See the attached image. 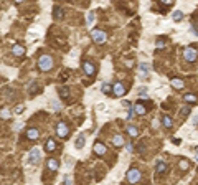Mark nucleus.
I'll list each match as a JSON object with an SVG mask.
<instances>
[{
    "label": "nucleus",
    "mask_w": 198,
    "mask_h": 185,
    "mask_svg": "<svg viewBox=\"0 0 198 185\" xmlns=\"http://www.w3.org/2000/svg\"><path fill=\"white\" fill-rule=\"evenodd\" d=\"M53 58L50 56V55H41L40 58H38V69L40 71H51L53 69Z\"/></svg>",
    "instance_id": "nucleus-1"
},
{
    "label": "nucleus",
    "mask_w": 198,
    "mask_h": 185,
    "mask_svg": "<svg viewBox=\"0 0 198 185\" xmlns=\"http://www.w3.org/2000/svg\"><path fill=\"white\" fill-rule=\"evenodd\" d=\"M91 37H93V41L97 45H102V43L107 41V33L102 31V30H93L91 31Z\"/></svg>",
    "instance_id": "nucleus-2"
},
{
    "label": "nucleus",
    "mask_w": 198,
    "mask_h": 185,
    "mask_svg": "<svg viewBox=\"0 0 198 185\" xmlns=\"http://www.w3.org/2000/svg\"><path fill=\"white\" fill-rule=\"evenodd\" d=\"M183 58H185L188 63H193V61H196V58H198V51L195 50V48H185L183 50Z\"/></svg>",
    "instance_id": "nucleus-3"
},
{
    "label": "nucleus",
    "mask_w": 198,
    "mask_h": 185,
    "mask_svg": "<svg viewBox=\"0 0 198 185\" xmlns=\"http://www.w3.org/2000/svg\"><path fill=\"white\" fill-rule=\"evenodd\" d=\"M140 170L139 169H136V167H132V169L129 170V172H127V180H129L130 183H137L140 180Z\"/></svg>",
    "instance_id": "nucleus-4"
},
{
    "label": "nucleus",
    "mask_w": 198,
    "mask_h": 185,
    "mask_svg": "<svg viewBox=\"0 0 198 185\" xmlns=\"http://www.w3.org/2000/svg\"><path fill=\"white\" fill-rule=\"evenodd\" d=\"M56 134H58L59 137H68L69 127L65 123H58V124H56Z\"/></svg>",
    "instance_id": "nucleus-5"
},
{
    "label": "nucleus",
    "mask_w": 198,
    "mask_h": 185,
    "mask_svg": "<svg viewBox=\"0 0 198 185\" xmlns=\"http://www.w3.org/2000/svg\"><path fill=\"white\" fill-rule=\"evenodd\" d=\"M38 162H40V151L35 147V149H31L30 154H28V164H33V165H37Z\"/></svg>",
    "instance_id": "nucleus-6"
},
{
    "label": "nucleus",
    "mask_w": 198,
    "mask_h": 185,
    "mask_svg": "<svg viewBox=\"0 0 198 185\" xmlns=\"http://www.w3.org/2000/svg\"><path fill=\"white\" fill-rule=\"evenodd\" d=\"M83 71L86 73L88 76H94L96 68H94V65H93L91 61H83Z\"/></svg>",
    "instance_id": "nucleus-7"
},
{
    "label": "nucleus",
    "mask_w": 198,
    "mask_h": 185,
    "mask_svg": "<svg viewBox=\"0 0 198 185\" xmlns=\"http://www.w3.org/2000/svg\"><path fill=\"white\" fill-rule=\"evenodd\" d=\"M112 91H114V96L116 97H121L124 93H126V88H124L122 83H116L114 86H112Z\"/></svg>",
    "instance_id": "nucleus-8"
},
{
    "label": "nucleus",
    "mask_w": 198,
    "mask_h": 185,
    "mask_svg": "<svg viewBox=\"0 0 198 185\" xmlns=\"http://www.w3.org/2000/svg\"><path fill=\"white\" fill-rule=\"evenodd\" d=\"M94 152H96L97 155H104L106 152H107V149H106V145L102 144V142H96V144H94Z\"/></svg>",
    "instance_id": "nucleus-9"
},
{
    "label": "nucleus",
    "mask_w": 198,
    "mask_h": 185,
    "mask_svg": "<svg viewBox=\"0 0 198 185\" xmlns=\"http://www.w3.org/2000/svg\"><path fill=\"white\" fill-rule=\"evenodd\" d=\"M38 136H40L38 129H35V127L27 129V137H28V139H31V141H37V139H38Z\"/></svg>",
    "instance_id": "nucleus-10"
},
{
    "label": "nucleus",
    "mask_w": 198,
    "mask_h": 185,
    "mask_svg": "<svg viewBox=\"0 0 198 185\" xmlns=\"http://www.w3.org/2000/svg\"><path fill=\"white\" fill-rule=\"evenodd\" d=\"M45 151H46V152H55V151H56V142H55V139H48V141L45 142Z\"/></svg>",
    "instance_id": "nucleus-11"
},
{
    "label": "nucleus",
    "mask_w": 198,
    "mask_h": 185,
    "mask_svg": "<svg viewBox=\"0 0 198 185\" xmlns=\"http://www.w3.org/2000/svg\"><path fill=\"white\" fill-rule=\"evenodd\" d=\"M126 131H127V134H129L130 137H137V136H139V129H137L136 126H132V124H127Z\"/></svg>",
    "instance_id": "nucleus-12"
},
{
    "label": "nucleus",
    "mask_w": 198,
    "mask_h": 185,
    "mask_svg": "<svg viewBox=\"0 0 198 185\" xmlns=\"http://www.w3.org/2000/svg\"><path fill=\"white\" fill-rule=\"evenodd\" d=\"M134 113L139 114V116H142V114H145V113H147V107L144 106L142 103H137L136 106H134Z\"/></svg>",
    "instance_id": "nucleus-13"
},
{
    "label": "nucleus",
    "mask_w": 198,
    "mask_h": 185,
    "mask_svg": "<svg viewBox=\"0 0 198 185\" xmlns=\"http://www.w3.org/2000/svg\"><path fill=\"white\" fill-rule=\"evenodd\" d=\"M12 53L15 55V56H23L25 55V48L22 46V45H15V46L12 48Z\"/></svg>",
    "instance_id": "nucleus-14"
},
{
    "label": "nucleus",
    "mask_w": 198,
    "mask_h": 185,
    "mask_svg": "<svg viewBox=\"0 0 198 185\" xmlns=\"http://www.w3.org/2000/svg\"><path fill=\"white\" fill-rule=\"evenodd\" d=\"M46 165H48V169L51 170V172H56L58 170V167H59V164L56 162L55 159H48V162H46Z\"/></svg>",
    "instance_id": "nucleus-15"
},
{
    "label": "nucleus",
    "mask_w": 198,
    "mask_h": 185,
    "mask_svg": "<svg viewBox=\"0 0 198 185\" xmlns=\"http://www.w3.org/2000/svg\"><path fill=\"white\" fill-rule=\"evenodd\" d=\"M112 144L116 145V147H121V145H124V137L119 134H116L114 137H112Z\"/></svg>",
    "instance_id": "nucleus-16"
},
{
    "label": "nucleus",
    "mask_w": 198,
    "mask_h": 185,
    "mask_svg": "<svg viewBox=\"0 0 198 185\" xmlns=\"http://www.w3.org/2000/svg\"><path fill=\"white\" fill-rule=\"evenodd\" d=\"M170 85H172L175 89H182V88H183V81H182V79H177V78H172V79H170Z\"/></svg>",
    "instance_id": "nucleus-17"
},
{
    "label": "nucleus",
    "mask_w": 198,
    "mask_h": 185,
    "mask_svg": "<svg viewBox=\"0 0 198 185\" xmlns=\"http://www.w3.org/2000/svg\"><path fill=\"white\" fill-rule=\"evenodd\" d=\"M155 169H157V172H158V174H164L165 170H167V164H165L164 160H158L157 165H155Z\"/></svg>",
    "instance_id": "nucleus-18"
},
{
    "label": "nucleus",
    "mask_w": 198,
    "mask_h": 185,
    "mask_svg": "<svg viewBox=\"0 0 198 185\" xmlns=\"http://www.w3.org/2000/svg\"><path fill=\"white\" fill-rule=\"evenodd\" d=\"M84 134H79L78 136V139H76V149H83V145H84Z\"/></svg>",
    "instance_id": "nucleus-19"
},
{
    "label": "nucleus",
    "mask_w": 198,
    "mask_h": 185,
    "mask_svg": "<svg viewBox=\"0 0 198 185\" xmlns=\"http://www.w3.org/2000/svg\"><path fill=\"white\" fill-rule=\"evenodd\" d=\"M59 96H61L63 99H68L69 97V89L68 88H59Z\"/></svg>",
    "instance_id": "nucleus-20"
},
{
    "label": "nucleus",
    "mask_w": 198,
    "mask_h": 185,
    "mask_svg": "<svg viewBox=\"0 0 198 185\" xmlns=\"http://www.w3.org/2000/svg\"><path fill=\"white\" fill-rule=\"evenodd\" d=\"M172 18L175 20V22H180V20L183 18V12H180V10H177V12H173Z\"/></svg>",
    "instance_id": "nucleus-21"
},
{
    "label": "nucleus",
    "mask_w": 198,
    "mask_h": 185,
    "mask_svg": "<svg viewBox=\"0 0 198 185\" xmlns=\"http://www.w3.org/2000/svg\"><path fill=\"white\" fill-rule=\"evenodd\" d=\"M162 124H164L165 126V127H172V119H170V117H168V116H164V117H162Z\"/></svg>",
    "instance_id": "nucleus-22"
},
{
    "label": "nucleus",
    "mask_w": 198,
    "mask_h": 185,
    "mask_svg": "<svg viewBox=\"0 0 198 185\" xmlns=\"http://www.w3.org/2000/svg\"><path fill=\"white\" fill-rule=\"evenodd\" d=\"M53 15H55V18L58 20V18H63V10L61 8H58V7H55V8H53Z\"/></svg>",
    "instance_id": "nucleus-23"
},
{
    "label": "nucleus",
    "mask_w": 198,
    "mask_h": 185,
    "mask_svg": "<svg viewBox=\"0 0 198 185\" xmlns=\"http://www.w3.org/2000/svg\"><path fill=\"white\" fill-rule=\"evenodd\" d=\"M102 93L104 94H111V85H109V83H102Z\"/></svg>",
    "instance_id": "nucleus-24"
},
{
    "label": "nucleus",
    "mask_w": 198,
    "mask_h": 185,
    "mask_svg": "<svg viewBox=\"0 0 198 185\" xmlns=\"http://www.w3.org/2000/svg\"><path fill=\"white\" fill-rule=\"evenodd\" d=\"M185 101L187 103H196V96L195 94H185Z\"/></svg>",
    "instance_id": "nucleus-25"
},
{
    "label": "nucleus",
    "mask_w": 198,
    "mask_h": 185,
    "mask_svg": "<svg viewBox=\"0 0 198 185\" xmlns=\"http://www.w3.org/2000/svg\"><path fill=\"white\" fill-rule=\"evenodd\" d=\"M10 114H12V113H10L8 109H2V111H0V117H2V119H8Z\"/></svg>",
    "instance_id": "nucleus-26"
},
{
    "label": "nucleus",
    "mask_w": 198,
    "mask_h": 185,
    "mask_svg": "<svg viewBox=\"0 0 198 185\" xmlns=\"http://www.w3.org/2000/svg\"><path fill=\"white\" fill-rule=\"evenodd\" d=\"M180 169L187 170L188 169V162H187V160H180Z\"/></svg>",
    "instance_id": "nucleus-27"
},
{
    "label": "nucleus",
    "mask_w": 198,
    "mask_h": 185,
    "mask_svg": "<svg viewBox=\"0 0 198 185\" xmlns=\"http://www.w3.org/2000/svg\"><path fill=\"white\" fill-rule=\"evenodd\" d=\"M140 69H142V73L145 75V73L148 71V65H147V63H142V65H140Z\"/></svg>",
    "instance_id": "nucleus-28"
},
{
    "label": "nucleus",
    "mask_w": 198,
    "mask_h": 185,
    "mask_svg": "<svg viewBox=\"0 0 198 185\" xmlns=\"http://www.w3.org/2000/svg\"><path fill=\"white\" fill-rule=\"evenodd\" d=\"M140 96H142L144 99H147V97H148V94H147V89H145V88H140Z\"/></svg>",
    "instance_id": "nucleus-29"
},
{
    "label": "nucleus",
    "mask_w": 198,
    "mask_h": 185,
    "mask_svg": "<svg viewBox=\"0 0 198 185\" xmlns=\"http://www.w3.org/2000/svg\"><path fill=\"white\" fill-rule=\"evenodd\" d=\"M160 3H164V5H173V2L175 0H158Z\"/></svg>",
    "instance_id": "nucleus-30"
},
{
    "label": "nucleus",
    "mask_w": 198,
    "mask_h": 185,
    "mask_svg": "<svg viewBox=\"0 0 198 185\" xmlns=\"http://www.w3.org/2000/svg\"><path fill=\"white\" fill-rule=\"evenodd\" d=\"M190 114V107H183L182 109V116H188Z\"/></svg>",
    "instance_id": "nucleus-31"
},
{
    "label": "nucleus",
    "mask_w": 198,
    "mask_h": 185,
    "mask_svg": "<svg viewBox=\"0 0 198 185\" xmlns=\"http://www.w3.org/2000/svg\"><path fill=\"white\" fill-rule=\"evenodd\" d=\"M93 20H94V13L89 12V15H88V23H93Z\"/></svg>",
    "instance_id": "nucleus-32"
},
{
    "label": "nucleus",
    "mask_w": 198,
    "mask_h": 185,
    "mask_svg": "<svg viewBox=\"0 0 198 185\" xmlns=\"http://www.w3.org/2000/svg\"><path fill=\"white\" fill-rule=\"evenodd\" d=\"M37 89H38V85H37V83L30 86V91H31V93H37Z\"/></svg>",
    "instance_id": "nucleus-33"
},
{
    "label": "nucleus",
    "mask_w": 198,
    "mask_h": 185,
    "mask_svg": "<svg viewBox=\"0 0 198 185\" xmlns=\"http://www.w3.org/2000/svg\"><path fill=\"white\" fill-rule=\"evenodd\" d=\"M15 113H17V114L23 113V106H17V107H15Z\"/></svg>",
    "instance_id": "nucleus-34"
},
{
    "label": "nucleus",
    "mask_w": 198,
    "mask_h": 185,
    "mask_svg": "<svg viewBox=\"0 0 198 185\" xmlns=\"http://www.w3.org/2000/svg\"><path fill=\"white\" fill-rule=\"evenodd\" d=\"M192 31H193V33H196V35H198V23H195V25H192Z\"/></svg>",
    "instance_id": "nucleus-35"
},
{
    "label": "nucleus",
    "mask_w": 198,
    "mask_h": 185,
    "mask_svg": "<svg viewBox=\"0 0 198 185\" xmlns=\"http://www.w3.org/2000/svg\"><path fill=\"white\" fill-rule=\"evenodd\" d=\"M65 183H68V185H69V183H73V179H71L69 175H68V177H65Z\"/></svg>",
    "instance_id": "nucleus-36"
},
{
    "label": "nucleus",
    "mask_w": 198,
    "mask_h": 185,
    "mask_svg": "<svg viewBox=\"0 0 198 185\" xmlns=\"http://www.w3.org/2000/svg\"><path fill=\"white\" fill-rule=\"evenodd\" d=\"M164 45H165V43H164V40H158V41H157V46H158V48H162Z\"/></svg>",
    "instance_id": "nucleus-37"
},
{
    "label": "nucleus",
    "mask_w": 198,
    "mask_h": 185,
    "mask_svg": "<svg viewBox=\"0 0 198 185\" xmlns=\"http://www.w3.org/2000/svg\"><path fill=\"white\" fill-rule=\"evenodd\" d=\"M53 107H55V109H59V104L56 103V101H53Z\"/></svg>",
    "instance_id": "nucleus-38"
},
{
    "label": "nucleus",
    "mask_w": 198,
    "mask_h": 185,
    "mask_svg": "<svg viewBox=\"0 0 198 185\" xmlns=\"http://www.w3.org/2000/svg\"><path fill=\"white\" fill-rule=\"evenodd\" d=\"M127 151H129V152H132V151H134V147H132V144H127Z\"/></svg>",
    "instance_id": "nucleus-39"
},
{
    "label": "nucleus",
    "mask_w": 198,
    "mask_h": 185,
    "mask_svg": "<svg viewBox=\"0 0 198 185\" xmlns=\"http://www.w3.org/2000/svg\"><path fill=\"white\" fill-rule=\"evenodd\" d=\"M193 124H198V116L193 117Z\"/></svg>",
    "instance_id": "nucleus-40"
},
{
    "label": "nucleus",
    "mask_w": 198,
    "mask_h": 185,
    "mask_svg": "<svg viewBox=\"0 0 198 185\" xmlns=\"http://www.w3.org/2000/svg\"><path fill=\"white\" fill-rule=\"evenodd\" d=\"M15 2H23V0H15Z\"/></svg>",
    "instance_id": "nucleus-41"
}]
</instances>
